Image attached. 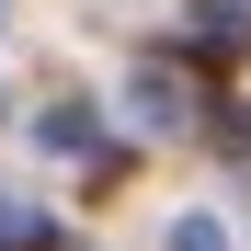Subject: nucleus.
Returning <instances> with one entry per match:
<instances>
[{"label": "nucleus", "mask_w": 251, "mask_h": 251, "mask_svg": "<svg viewBox=\"0 0 251 251\" xmlns=\"http://www.w3.org/2000/svg\"><path fill=\"white\" fill-rule=\"evenodd\" d=\"M126 114H137L149 137H194V126H205V92H194L183 57H137V69H126Z\"/></svg>", "instance_id": "nucleus-1"}, {"label": "nucleus", "mask_w": 251, "mask_h": 251, "mask_svg": "<svg viewBox=\"0 0 251 251\" xmlns=\"http://www.w3.org/2000/svg\"><path fill=\"white\" fill-rule=\"evenodd\" d=\"M34 149H46V160H103L92 103H46V114H34Z\"/></svg>", "instance_id": "nucleus-2"}, {"label": "nucleus", "mask_w": 251, "mask_h": 251, "mask_svg": "<svg viewBox=\"0 0 251 251\" xmlns=\"http://www.w3.org/2000/svg\"><path fill=\"white\" fill-rule=\"evenodd\" d=\"M194 34L205 46H251V0H194Z\"/></svg>", "instance_id": "nucleus-3"}, {"label": "nucleus", "mask_w": 251, "mask_h": 251, "mask_svg": "<svg viewBox=\"0 0 251 251\" xmlns=\"http://www.w3.org/2000/svg\"><path fill=\"white\" fill-rule=\"evenodd\" d=\"M160 251H228V217H205V205H194V217H172Z\"/></svg>", "instance_id": "nucleus-4"}, {"label": "nucleus", "mask_w": 251, "mask_h": 251, "mask_svg": "<svg viewBox=\"0 0 251 251\" xmlns=\"http://www.w3.org/2000/svg\"><path fill=\"white\" fill-rule=\"evenodd\" d=\"M0 217H12V205H0Z\"/></svg>", "instance_id": "nucleus-5"}, {"label": "nucleus", "mask_w": 251, "mask_h": 251, "mask_svg": "<svg viewBox=\"0 0 251 251\" xmlns=\"http://www.w3.org/2000/svg\"><path fill=\"white\" fill-rule=\"evenodd\" d=\"M0 12H12V0H0Z\"/></svg>", "instance_id": "nucleus-6"}]
</instances>
